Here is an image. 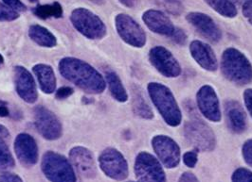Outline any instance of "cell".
Here are the masks:
<instances>
[{"mask_svg":"<svg viewBox=\"0 0 252 182\" xmlns=\"http://www.w3.org/2000/svg\"><path fill=\"white\" fill-rule=\"evenodd\" d=\"M177 1H180V2H181V0H177Z\"/></svg>","mask_w":252,"mask_h":182,"instance_id":"48","label":"cell"},{"mask_svg":"<svg viewBox=\"0 0 252 182\" xmlns=\"http://www.w3.org/2000/svg\"><path fill=\"white\" fill-rule=\"evenodd\" d=\"M184 134L190 145L196 150L212 151L216 144L215 135L212 129L201 121L188 122L184 128Z\"/></svg>","mask_w":252,"mask_h":182,"instance_id":"8","label":"cell"},{"mask_svg":"<svg viewBox=\"0 0 252 182\" xmlns=\"http://www.w3.org/2000/svg\"><path fill=\"white\" fill-rule=\"evenodd\" d=\"M76 29L91 40H100L106 35V26L101 18L86 8H77L70 15Z\"/></svg>","mask_w":252,"mask_h":182,"instance_id":"5","label":"cell"},{"mask_svg":"<svg viewBox=\"0 0 252 182\" xmlns=\"http://www.w3.org/2000/svg\"><path fill=\"white\" fill-rule=\"evenodd\" d=\"M14 83L18 96L25 102L32 104L37 100L36 84L33 77L23 66L14 68Z\"/></svg>","mask_w":252,"mask_h":182,"instance_id":"17","label":"cell"},{"mask_svg":"<svg viewBox=\"0 0 252 182\" xmlns=\"http://www.w3.org/2000/svg\"><path fill=\"white\" fill-rule=\"evenodd\" d=\"M101 171L110 179L122 182L128 177V163L124 155L117 149L109 147L104 149L99 157Z\"/></svg>","mask_w":252,"mask_h":182,"instance_id":"7","label":"cell"},{"mask_svg":"<svg viewBox=\"0 0 252 182\" xmlns=\"http://www.w3.org/2000/svg\"><path fill=\"white\" fill-rule=\"evenodd\" d=\"M42 172L51 182H76V175L71 162L53 151L44 154L41 163Z\"/></svg>","mask_w":252,"mask_h":182,"instance_id":"4","label":"cell"},{"mask_svg":"<svg viewBox=\"0 0 252 182\" xmlns=\"http://www.w3.org/2000/svg\"><path fill=\"white\" fill-rule=\"evenodd\" d=\"M134 171L139 182H166L160 161L148 152H140L137 156Z\"/></svg>","mask_w":252,"mask_h":182,"instance_id":"6","label":"cell"},{"mask_svg":"<svg viewBox=\"0 0 252 182\" xmlns=\"http://www.w3.org/2000/svg\"><path fill=\"white\" fill-rule=\"evenodd\" d=\"M227 124L234 133H242L247 127L246 113L238 102L230 100L225 105Z\"/></svg>","mask_w":252,"mask_h":182,"instance_id":"20","label":"cell"},{"mask_svg":"<svg viewBox=\"0 0 252 182\" xmlns=\"http://www.w3.org/2000/svg\"><path fill=\"white\" fill-rule=\"evenodd\" d=\"M162 6L164 9L172 14L175 15H179L181 12H183V5L181 4L180 1L177 0H162L161 1Z\"/></svg>","mask_w":252,"mask_h":182,"instance_id":"28","label":"cell"},{"mask_svg":"<svg viewBox=\"0 0 252 182\" xmlns=\"http://www.w3.org/2000/svg\"><path fill=\"white\" fill-rule=\"evenodd\" d=\"M171 38H172V40H173L176 44L182 46V45H184V44L186 43V41H187V34L185 33L184 30H182L181 28L177 27V28L175 29L174 33L172 34Z\"/></svg>","mask_w":252,"mask_h":182,"instance_id":"34","label":"cell"},{"mask_svg":"<svg viewBox=\"0 0 252 182\" xmlns=\"http://www.w3.org/2000/svg\"><path fill=\"white\" fill-rule=\"evenodd\" d=\"M187 21L201 35L213 43H217L222 38V31L213 18L203 12H189L186 16Z\"/></svg>","mask_w":252,"mask_h":182,"instance_id":"16","label":"cell"},{"mask_svg":"<svg viewBox=\"0 0 252 182\" xmlns=\"http://www.w3.org/2000/svg\"><path fill=\"white\" fill-rule=\"evenodd\" d=\"M178 182H200L198 181V179L192 174V173H190V172H185V173H183L181 176H180V178H179V180H178Z\"/></svg>","mask_w":252,"mask_h":182,"instance_id":"39","label":"cell"},{"mask_svg":"<svg viewBox=\"0 0 252 182\" xmlns=\"http://www.w3.org/2000/svg\"><path fill=\"white\" fill-rule=\"evenodd\" d=\"M152 65L166 78H177L181 74V67L173 54L163 47H155L149 52Z\"/></svg>","mask_w":252,"mask_h":182,"instance_id":"12","label":"cell"},{"mask_svg":"<svg viewBox=\"0 0 252 182\" xmlns=\"http://www.w3.org/2000/svg\"><path fill=\"white\" fill-rule=\"evenodd\" d=\"M245 105L252 116V89H247L244 93Z\"/></svg>","mask_w":252,"mask_h":182,"instance_id":"38","label":"cell"},{"mask_svg":"<svg viewBox=\"0 0 252 182\" xmlns=\"http://www.w3.org/2000/svg\"><path fill=\"white\" fill-rule=\"evenodd\" d=\"M148 93L164 121L171 127L179 126L182 121V114L171 90L161 83L151 82L148 85Z\"/></svg>","mask_w":252,"mask_h":182,"instance_id":"3","label":"cell"},{"mask_svg":"<svg viewBox=\"0 0 252 182\" xmlns=\"http://www.w3.org/2000/svg\"><path fill=\"white\" fill-rule=\"evenodd\" d=\"M152 146L158 160L169 169L176 168L180 161V148L170 137L158 135L152 139Z\"/></svg>","mask_w":252,"mask_h":182,"instance_id":"11","label":"cell"},{"mask_svg":"<svg viewBox=\"0 0 252 182\" xmlns=\"http://www.w3.org/2000/svg\"><path fill=\"white\" fill-rule=\"evenodd\" d=\"M10 115V109L8 104L0 100V117H7Z\"/></svg>","mask_w":252,"mask_h":182,"instance_id":"40","label":"cell"},{"mask_svg":"<svg viewBox=\"0 0 252 182\" xmlns=\"http://www.w3.org/2000/svg\"><path fill=\"white\" fill-rule=\"evenodd\" d=\"M19 17V13L0 2V21H13Z\"/></svg>","mask_w":252,"mask_h":182,"instance_id":"30","label":"cell"},{"mask_svg":"<svg viewBox=\"0 0 252 182\" xmlns=\"http://www.w3.org/2000/svg\"><path fill=\"white\" fill-rule=\"evenodd\" d=\"M59 71L65 79L88 94H101L105 80L101 74L86 61L75 58H63L59 62Z\"/></svg>","mask_w":252,"mask_h":182,"instance_id":"1","label":"cell"},{"mask_svg":"<svg viewBox=\"0 0 252 182\" xmlns=\"http://www.w3.org/2000/svg\"><path fill=\"white\" fill-rule=\"evenodd\" d=\"M34 124L43 138L54 141L62 136V125L57 116L44 106H37L33 110Z\"/></svg>","mask_w":252,"mask_h":182,"instance_id":"10","label":"cell"},{"mask_svg":"<svg viewBox=\"0 0 252 182\" xmlns=\"http://www.w3.org/2000/svg\"><path fill=\"white\" fill-rule=\"evenodd\" d=\"M133 109L135 114L143 119H152L154 117V113L152 109L145 101V98L142 96L138 88L133 90Z\"/></svg>","mask_w":252,"mask_h":182,"instance_id":"24","label":"cell"},{"mask_svg":"<svg viewBox=\"0 0 252 182\" xmlns=\"http://www.w3.org/2000/svg\"><path fill=\"white\" fill-rule=\"evenodd\" d=\"M73 94V89L70 87H62L56 92V98L65 99Z\"/></svg>","mask_w":252,"mask_h":182,"instance_id":"37","label":"cell"},{"mask_svg":"<svg viewBox=\"0 0 252 182\" xmlns=\"http://www.w3.org/2000/svg\"><path fill=\"white\" fill-rule=\"evenodd\" d=\"M213 10L227 18H234L237 15V9L229 0H204Z\"/></svg>","mask_w":252,"mask_h":182,"instance_id":"25","label":"cell"},{"mask_svg":"<svg viewBox=\"0 0 252 182\" xmlns=\"http://www.w3.org/2000/svg\"><path fill=\"white\" fill-rule=\"evenodd\" d=\"M231 182H252V172L247 168H238L234 171Z\"/></svg>","mask_w":252,"mask_h":182,"instance_id":"29","label":"cell"},{"mask_svg":"<svg viewBox=\"0 0 252 182\" xmlns=\"http://www.w3.org/2000/svg\"><path fill=\"white\" fill-rule=\"evenodd\" d=\"M229 1H231L232 3H233V2H237V3H241V2H245L246 0H229Z\"/></svg>","mask_w":252,"mask_h":182,"instance_id":"45","label":"cell"},{"mask_svg":"<svg viewBox=\"0 0 252 182\" xmlns=\"http://www.w3.org/2000/svg\"><path fill=\"white\" fill-rule=\"evenodd\" d=\"M120 3H122L124 6H126L127 8H135L138 6L139 0H119Z\"/></svg>","mask_w":252,"mask_h":182,"instance_id":"42","label":"cell"},{"mask_svg":"<svg viewBox=\"0 0 252 182\" xmlns=\"http://www.w3.org/2000/svg\"><path fill=\"white\" fill-rule=\"evenodd\" d=\"M33 13L41 19L49 18H60L63 16V8L58 2L52 4L39 5L33 9Z\"/></svg>","mask_w":252,"mask_h":182,"instance_id":"26","label":"cell"},{"mask_svg":"<svg viewBox=\"0 0 252 182\" xmlns=\"http://www.w3.org/2000/svg\"><path fill=\"white\" fill-rule=\"evenodd\" d=\"M10 137H11V134L9 132L8 129L3 125H0V139L7 141L10 139Z\"/></svg>","mask_w":252,"mask_h":182,"instance_id":"41","label":"cell"},{"mask_svg":"<svg viewBox=\"0 0 252 182\" xmlns=\"http://www.w3.org/2000/svg\"><path fill=\"white\" fill-rule=\"evenodd\" d=\"M242 12L244 17L252 25V0H246L243 3Z\"/></svg>","mask_w":252,"mask_h":182,"instance_id":"35","label":"cell"},{"mask_svg":"<svg viewBox=\"0 0 252 182\" xmlns=\"http://www.w3.org/2000/svg\"><path fill=\"white\" fill-rule=\"evenodd\" d=\"M29 36L37 45L44 48H54L57 45V39L51 31L39 25H32L29 28Z\"/></svg>","mask_w":252,"mask_h":182,"instance_id":"22","label":"cell"},{"mask_svg":"<svg viewBox=\"0 0 252 182\" xmlns=\"http://www.w3.org/2000/svg\"><path fill=\"white\" fill-rule=\"evenodd\" d=\"M142 20L153 32L164 36H172L176 29L170 18L158 10L146 11L142 15Z\"/></svg>","mask_w":252,"mask_h":182,"instance_id":"18","label":"cell"},{"mask_svg":"<svg viewBox=\"0 0 252 182\" xmlns=\"http://www.w3.org/2000/svg\"><path fill=\"white\" fill-rule=\"evenodd\" d=\"M242 154L247 164L252 167V139L245 142L242 147Z\"/></svg>","mask_w":252,"mask_h":182,"instance_id":"32","label":"cell"},{"mask_svg":"<svg viewBox=\"0 0 252 182\" xmlns=\"http://www.w3.org/2000/svg\"><path fill=\"white\" fill-rule=\"evenodd\" d=\"M106 81L112 97L119 102H122V103L126 102L128 99V95L119 76L114 72H107Z\"/></svg>","mask_w":252,"mask_h":182,"instance_id":"23","label":"cell"},{"mask_svg":"<svg viewBox=\"0 0 252 182\" xmlns=\"http://www.w3.org/2000/svg\"><path fill=\"white\" fill-rule=\"evenodd\" d=\"M90 1L93 3H96V4H102L104 2V0H90Z\"/></svg>","mask_w":252,"mask_h":182,"instance_id":"43","label":"cell"},{"mask_svg":"<svg viewBox=\"0 0 252 182\" xmlns=\"http://www.w3.org/2000/svg\"><path fill=\"white\" fill-rule=\"evenodd\" d=\"M118 34L126 44L134 48H142L146 44V34L143 28L131 16L120 13L115 18Z\"/></svg>","mask_w":252,"mask_h":182,"instance_id":"9","label":"cell"},{"mask_svg":"<svg viewBox=\"0 0 252 182\" xmlns=\"http://www.w3.org/2000/svg\"><path fill=\"white\" fill-rule=\"evenodd\" d=\"M2 2L9 7L10 9H12L14 12H25L27 10V7L24 3H22L20 0H2Z\"/></svg>","mask_w":252,"mask_h":182,"instance_id":"33","label":"cell"},{"mask_svg":"<svg viewBox=\"0 0 252 182\" xmlns=\"http://www.w3.org/2000/svg\"><path fill=\"white\" fill-rule=\"evenodd\" d=\"M14 165V158L8 147L7 141L0 139V171L11 170Z\"/></svg>","mask_w":252,"mask_h":182,"instance_id":"27","label":"cell"},{"mask_svg":"<svg viewBox=\"0 0 252 182\" xmlns=\"http://www.w3.org/2000/svg\"><path fill=\"white\" fill-rule=\"evenodd\" d=\"M221 70L225 78L237 85H246L252 81V65L238 49H227L221 61Z\"/></svg>","mask_w":252,"mask_h":182,"instance_id":"2","label":"cell"},{"mask_svg":"<svg viewBox=\"0 0 252 182\" xmlns=\"http://www.w3.org/2000/svg\"><path fill=\"white\" fill-rule=\"evenodd\" d=\"M197 105L202 114L210 121L221 120V110L215 89L210 85L202 86L196 95Z\"/></svg>","mask_w":252,"mask_h":182,"instance_id":"14","label":"cell"},{"mask_svg":"<svg viewBox=\"0 0 252 182\" xmlns=\"http://www.w3.org/2000/svg\"><path fill=\"white\" fill-rule=\"evenodd\" d=\"M3 64H4V57L0 54V68L3 66Z\"/></svg>","mask_w":252,"mask_h":182,"instance_id":"44","label":"cell"},{"mask_svg":"<svg viewBox=\"0 0 252 182\" xmlns=\"http://www.w3.org/2000/svg\"></svg>","mask_w":252,"mask_h":182,"instance_id":"47","label":"cell"},{"mask_svg":"<svg viewBox=\"0 0 252 182\" xmlns=\"http://www.w3.org/2000/svg\"><path fill=\"white\" fill-rule=\"evenodd\" d=\"M14 151L16 157L25 167H32L37 163V145L31 135L19 134L14 141Z\"/></svg>","mask_w":252,"mask_h":182,"instance_id":"15","label":"cell"},{"mask_svg":"<svg viewBox=\"0 0 252 182\" xmlns=\"http://www.w3.org/2000/svg\"><path fill=\"white\" fill-rule=\"evenodd\" d=\"M197 160H198V154H197L196 150L187 151L183 155V161H184L185 165L189 168L195 167V165L197 163Z\"/></svg>","mask_w":252,"mask_h":182,"instance_id":"31","label":"cell"},{"mask_svg":"<svg viewBox=\"0 0 252 182\" xmlns=\"http://www.w3.org/2000/svg\"><path fill=\"white\" fill-rule=\"evenodd\" d=\"M71 164L85 179L92 180L97 175L96 161L92 152L83 146H75L69 152Z\"/></svg>","mask_w":252,"mask_h":182,"instance_id":"13","label":"cell"},{"mask_svg":"<svg viewBox=\"0 0 252 182\" xmlns=\"http://www.w3.org/2000/svg\"><path fill=\"white\" fill-rule=\"evenodd\" d=\"M33 73L37 77L41 90L45 94H52L56 89V78L50 65L40 63L33 67Z\"/></svg>","mask_w":252,"mask_h":182,"instance_id":"21","label":"cell"},{"mask_svg":"<svg viewBox=\"0 0 252 182\" xmlns=\"http://www.w3.org/2000/svg\"><path fill=\"white\" fill-rule=\"evenodd\" d=\"M189 52L202 68L208 71H215L217 69V59L213 49L201 41H193L189 45Z\"/></svg>","mask_w":252,"mask_h":182,"instance_id":"19","label":"cell"},{"mask_svg":"<svg viewBox=\"0 0 252 182\" xmlns=\"http://www.w3.org/2000/svg\"><path fill=\"white\" fill-rule=\"evenodd\" d=\"M0 182H24L23 180L15 175L11 173H4L0 176Z\"/></svg>","mask_w":252,"mask_h":182,"instance_id":"36","label":"cell"},{"mask_svg":"<svg viewBox=\"0 0 252 182\" xmlns=\"http://www.w3.org/2000/svg\"><path fill=\"white\" fill-rule=\"evenodd\" d=\"M30 2H32V3H37L38 0H29Z\"/></svg>","mask_w":252,"mask_h":182,"instance_id":"46","label":"cell"}]
</instances>
